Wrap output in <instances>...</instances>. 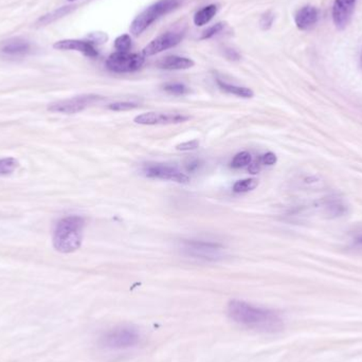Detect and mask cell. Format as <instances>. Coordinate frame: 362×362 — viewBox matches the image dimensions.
I'll return each instance as SVG.
<instances>
[{
  "instance_id": "obj_1",
  "label": "cell",
  "mask_w": 362,
  "mask_h": 362,
  "mask_svg": "<svg viewBox=\"0 0 362 362\" xmlns=\"http://www.w3.org/2000/svg\"><path fill=\"white\" fill-rule=\"evenodd\" d=\"M227 312L235 323L262 333H278L284 328V321L278 312L252 305L245 301H230Z\"/></svg>"
},
{
  "instance_id": "obj_2",
  "label": "cell",
  "mask_w": 362,
  "mask_h": 362,
  "mask_svg": "<svg viewBox=\"0 0 362 362\" xmlns=\"http://www.w3.org/2000/svg\"><path fill=\"white\" fill-rule=\"evenodd\" d=\"M85 221L78 215L64 217L53 232V247L61 253H72L82 246Z\"/></svg>"
},
{
  "instance_id": "obj_3",
  "label": "cell",
  "mask_w": 362,
  "mask_h": 362,
  "mask_svg": "<svg viewBox=\"0 0 362 362\" xmlns=\"http://www.w3.org/2000/svg\"><path fill=\"white\" fill-rule=\"evenodd\" d=\"M141 339V334L132 325H119L105 332L100 337V345L104 349L128 350L137 345Z\"/></svg>"
},
{
  "instance_id": "obj_4",
  "label": "cell",
  "mask_w": 362,
  "mask_h": 362,
  "mask_svg": "<svg viewBox=\"0 0 362 362\" xmlns=\"http://www.w3.org/2000/svg\"><path fill=\"white\" fill-rule=\"evenodd\" d=\"M183 0H159L154 5L150 6L132 21L130 28V33L134 37H139L154 21L177 9Z\"/></svg>"
},
{
  "instance_id": "obj_5",
  "label": "cell",
  "mask_w": 362,
  "mask_h": 362,
  "mask_svg": "<svg viewBox=\"0 0 362 362\" xmlns=\"http://www.w3.org/2000/svg\"><path fill=\"white\" fill-rule=\"evenodd\" d=\"M145 57L139 53L114 52L106 61L108 70L117 73L134 72L143 66Z\"/></svg>"
},
{
  "instance_id": "obj_6",
  "label": "cell",
  "mask_w": 362,
  "mask_h": 362,
  "mask_svg": "<svg viewBox=\"0 0 362 362\" xmlns=\"http://www.w3.org/2000/svg\"><path fill=\"white\" fill-rule=\"evenodd\" d=\"M185 250L190 257L205 261H217L223 257V247L211 241H185Z\"/></svg>"
},
{
  "instance_id": "obj_7",
  "label": "cell",
  "mask_w": 362,
  "mask_h": 362,
  "mask_svg": "<svg viewBox=\"0 0 362 362\" xmlns=\"http://www.w3.org/2000/svg\"><path fill=\"white\" fill-rule=\"evenodd\" d=\"M100 96L96 94H83V96L74 97L68 100L59 101L49 105L48 110L59 114H73L83 112L89 108L90 105L94 104L101 100Z\"/></svg>"
},
{
  "instance_id": "obj_8",
  "label": "cell",
  "mask_w": 362,
  "mask_h": 362,
  "mask_svg": "<svg viewBox=\"0 0 362 362\" xmlns=\"http://www.w3.org/2000/svg\"><path fill=\"white\" fill-rule=\"evenodd\" d=\"M144 175L153 179L170 180L177 183H187L190 181L189 176L180 171L176 167L163 163L148 164L143 169Z\"/></svg>"
},
{
  "instance_id": "obj_9",
  "label": "cell",
  "mask_w": 362,
  "mask_h": 362,
  "mask_svg": "<svg viewBox=\"0 0 362 362\" xmlns=\"http://www.w3.org/2000/svg\"><path fill=\"white\" fill-rule=\"evenodd\" d=\"M185 37V31H169V32L163 33L156 37L155 39L150 41L148 46L144 47L142 50V55L143 57H153V55L158 54V53L163 52L168 49L173 48L177 46L180 41H183Z\"/></svg>"
},
{
  "instance_id": "obj_10",
  "label": "cell",
  "mask_w": 362,
  "mask_h": 362,
  "mask_svg": "<svg viewBox=\"0 0 362 362\" xmlns=\"http://www.w3.org/2000/svg\"><path fill=\"white\" fill-rule=\"evenodd\" d=\"M188 120H190V117L183 114L145 112V114L136 117L134 122L140 125H167V124L183 123Z\"/></svg>"
},
{
  "instance_id": "obj_11",
  "label": "cell",
  "mask_w": 362,
  "mask_h": 362,
  "mask_svg": "<svg viewBox=\"0 0 362 362\" xmlns=\"http://www.w3.org/2000/svg\"><path fill=\"white\" fill-rule=\"evenodd\" d=\"M32 50V45L21 37H12L0 43V53L9 57H23Z\"/></svg>"
},
{
  "instance_id": "obj_12",
  "label": "cell",
  "mask_w": 362,
  "mask_h": 362,
  "mask_svg": "<svg viewBox=\"0 0 362 362\" xmlns=\"http://www.w3.org/2000/svg\"><path fill=\"white\" fill-rule=\"evenodd\" d=\"M356 0H335L333 7L334 23L338 29H344L351 21Z\"/></svg>"
},
{
  "instance_id": "obj_13",
  "label": "cell",
  "mask_w": 362,
  "mask_h": 362,
  "mask_svg": "<svg viewBox=\"0 0 362 362\" xmlns=\"http://www.w3.org/2000/svg\"><path fill=\"white\" fill-rule=\"evenodd\" d=\"M53 48L62 51H79L88 57H97L99 55L98 51L90 41H80V39H63L57 41L53 45Z\"/></svg>"
},
{
  "instance_id": "obj_14",
  "label": "cell",
  "mask_w": 362,
  "mask_h": 362,
  "mask_svg": "<svg viewBox=\"0 0 362 362\" xmlns=\"http://www.w3.org/2000/svg\"><path fill=\"white\" fill-rule=\"evenodd\" d=\"M318 17H319V11L316 8L312 7V6H305L296 12L294 21H296L299 30L308 31L316 25Z\"/></svg>"
},
{
  "instance_id": "obj_15",
  "label": "cell",
  "mask_w": 362,
  "mask_h": 362,
  "mask_svg": "<svg viewBox=\"0 0 362 362\" xmlns=\"http://www.w3.org/2000/svg\"><path fill=\"white\" fill-rule=\"evenodd\" d=\"M194 65L195 63L193 59L178 57V55H169L158 62L159 68L164 69V70H185V69L192 68Z\"/></svg>"
},
{
  "instance_id": "obj_16",
  "label": "cell",
  "mask_w": 362,
  "mask_h": 362,
  "mask_svg": "<svg viewBox=\"0 0 362 362\" xmlns=\"http://www.w3.org/2000/svg\"><path fill=\"white\" fill-rule=\"evenodd\" d=\"M217 7L215 5L207 6L203 9L199 10V12H196L194 15V23L197 27H203V26L207 25L210 21H212L213 17L217 15Z\"/></svg>"
},
{
  "instance_id": "obj_17",
  "label": "cell",
  "mask_w": 362,
  "mask_h": 362,
  "mask_svg": "<svg viewBox=\"0 0 362 362\" xmlns=\"http://www.w3.org/2000/svg\"><path fill=\"white\" fill-rule=\"evenodd\" d=\"M217 85L223 89V92H228V94H234V96L241 97V98L250 99L254 96L252 90L247 87L235 86V85L228 84V83L223 82V81L217 80Z\"/></svg>"
},
{
  "instance_id": "obj_18",
  "label": "cell",
  "mask_w": 362,
  "mask_h": 362,
  "mask_svg": "<svg viewBox=\"0 0 362 362\" xmlns=\"http://www.w3.org/2000/svg\"><path fill=\"white\" fill-rule=\"evenodd\" d=\"M258 179H254V178L239 180L233 185V191L235 193H247V192L254 190L255 188L258 187Z\"/></svg>"
},
{
  "instance_id": "obj_19",
  "label": "cell",
  "mask_w": 362,
  "mask_h": 362,
  "mask_svg": "<svg viewBox=\"0 0 362 362\" xmlns=\"http://www.w3.org/2000/svg\"><path fill=\"white\" fill-rule=\"evenodd\" d=\"M19 167V161L15 158L8 157L0 159V176H7L13 173Z\"/></svg>"
},
{
  "instance_id": "obj_20",
  "label": "cell",
  "mask_w": 362,
  "mask_h": 362,
  "mask_svg": "<svg viewBox=\"0 0 362 362\" xmlns=\"http://www.w3.org/2000/svg\"><path fill=\"white\" fill-rule=\"evenodd\" d=\"M251 162H252L251 154L248 152H241L233 158L232 161H231V167L233 169H241V168L248 167Z\"/></svg>"
},
{
  "instance_id": "obj_21",
  "label": "cell",
  "mask_w": 362,
  "mask_h": 362,
  "mask_svg": "<svg viewBox=\"0 0 362 362\" xmlns=\"http://www.w3.org/2000/svg\"><path fill=\"white\" fill-rule=\"evenodd\" d=\"M114 48L119 52H128L132 48L130 35L123 34L117 37L116 41H114Z\"/></svg>"
},
{
  "instance_id": "obj_22",
  "label": "cell",
  "mask_w": 362,
  "mask_h": 362,
  "mask_svg": "<svg viewBox=\"0 0 362 362\" xmlns=\"http://www.w3.org/2000/svg\"><path fill=\"white\" fill-rule=\"evenodd\" d=\"M71 8L72 7H63L57 11L53 12V13L48 14V15H45L43 19H39V23L41 25H48L49 23H52L55 19H59V17H64L66 14H68L71 11Z\"/></svg>"
},
{
  "instance_id": "obj_23",
  "label": "cell",
  "mask_w": 362,
  "mask_h": 362,
  "mask_svg": "<svg viewBox=\"0 0 362 362\" xmlns=\"http://www.w3.org/2000/svg\"><path fill=\"white\" fill-rule=\"evenodd\" d=\"M163 89L169 94H175V96H183L189 92V88L180 83H170V84L164 85Z\"/></svg>"
},
{
  "instance_id": "obj_24",
  "label": "cell",
  "mask_w": 362,
  "mask_h": 362,
  "mask_svg": "<svg viewBox=\"0 0 362 362\" xmlns=\"http://www.w3.org/2000/svg\"><path fill=\"white\" fill-rule=\"evenodd\" d=\"M139 108V104L134 102H116L108 105V108L114 112H126Z\"/></svg>"
},
{
  "instance_id": "obj_25",
  "label": "cell",
  "mask_w": 362,
  "mask_h": 362,
  "mask_svg": "<svg viewBox=\"0 0 362 362\" xmlns=\"http://www.w3.org/2000/svg\"><path fill=\"white\" fill-rule=\"evenodd\" d=\"M225 23H217L213 25L212 27L208 28L205 31H203V35H201V39H209L214 35L219 34L221 31H223L225 28Z\"/></svg>"
},
{
  "instance_id": "obj_26",
  "label": "cell",
  "mask_w": 362,
  "mask_h": 362,
  "mask_svg": "<svg viewBox=\"0 0 362 362\" xmlns=\"http://www.w3.org/2000/svg\"><path fill=\"white\" fill-rule=\"evenodd\" d=\"M87 41H90L92 45H94V43L100 45V43H104L108 41V35L103 32L92 33V34H89L87 37Z\"/></svg>"
},
{
  "instance_id": "obj_27",
  "label": "cell",
  "mask_w": 362,
  "mask_h": 362,
  "mask_svg": "<svg viewBox=\"0 0 362 362\" xmlns=\"http://www.w3.org/2000/svg\"><path fill=\"white\" fill-rule=\"evenodd\" d=\"M199 148V140H192V141L183 142V143L178 144L176 146V150H181V152H189V150H195Z\"/></svg>"
},
{
  "instance_id": "obj_28",
  "label": "cell",
  "mask_w": 362,
  "mask_h": 362,
  "mask_svg": "<svg viewBox=\"0 0 362 362\" xmlns=\"http://www.w3.org/2000/svg\"><path fill=\"white\" fill-rule=\"evenodd\" d=\"M274 14L271 13V12H267V13H265L264 15H263L262 19H261V28H262L263 30L270 29L272 23H274Z\"/></svg>"
},
{
  "instance_id": "obj_29",
  "label": "cell",
  "mask_w": 362,
  "mask_h": 362,
  "mask_svg": "<svg viewBox=\"0 0 362 362\" xmlns=\"http://www.w3.org/2000/svg\"><path fill=\"white\" fill-rule=\"evenodd\" d=\"M260 160L264 165H274V164L276 163L278 158H276V154L269 152V153H266L262 157H260Z\"/></svg>"
},
{
  "instance_id": "obj_30",
  "label": "cell",
  "mask_w": 362,
  "mask_h": 362,
  "mask_svg": "<svg viewBox=\"0 0 362 362\" xmlns=\"http://www.w3.org/2000/svg\"><path fill=\"white\" fill-rule=\"evenodd\" d=\"M261 165H262V162H261L260 158H259L258 161H252L248 165V171L251 174H258L261 171Z\"/></svg>"
},
{
  "instance_id": "obj_31",
  "label": "cell",
  "mask_w": 362,
  "mask_h": 362,
  "mask_svg": "<svg viewBox=\"0 0 362 362\" xmlns=\"http://www.w3.org/2000/svg\"><path fill=\"white\" fill-rule=\"evenodd\" d=\"M225 57H227V59H232V61H237V59H239V54L237 52V51L233 50V49H227L225 50Z\"/></svg>"
},
{
  "instance_id": "obj_32",
  "label": "cell",
  "mask_w": 362,
  "mask_h": 362,
  "mask_svg": "<svg viewBox=\"0 0 362 362\" xmlns=\"http://www.w3.org/2000/svg\"><path fill=\"white\" fill-rule=\"evenodd\" d=\"M199 161H193L189 164V167L187 168L188 171L193 172L195 171L197 168H199Z\"/></svg>"
},
{
  "instance_id": "obj_33",
  "label": "cell",
  "mask_w": 362,
  "mask_h": 362,
  "mask_svg": "<svg viewBox=\"0 0 362 362\" xmlns=\"http://www.w3.org/2000/svg\"><path fill=\"white\" fill-rule=\"evenodd\" d=\"M355 246L358 247V248L362 249V237L361 239H358L357 241H356Z\"/></svg>"
},
{
  "instance_id": "obj_34",
  "label": "cell",
  "mask_w": 362,
  "mask_h": 362,
  "mask_svg": "<svg viewBox=\"0 0 362 362\" xmlns=\"http://www.w3.org/2000/svg\"><path fill=\"white\" fill-rule=\"evenodd\" d=\"M360 63H361V67H362V50H361V55H360Z\"/></svg>"
},
{
  "instance_id": "obj_35",
  "label": "cell",
  "mask_w": 362,
  "mask_h": 362,
  "mask_svg": "<svg viewBox=\"0 0 362 362\" xmlns=\"http://www.w3.org/2000/svg\"><path fill=\"white\" fill-rule=\"evenodd\" d=\"M69 1H73V0H69Z\"/></svg>"
}]
</instances>
